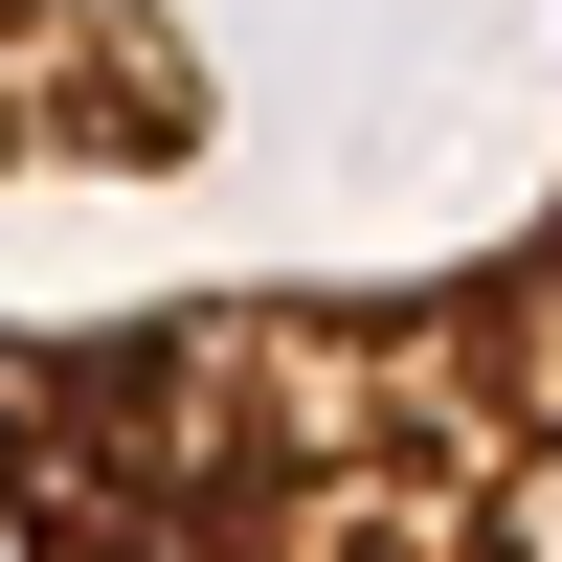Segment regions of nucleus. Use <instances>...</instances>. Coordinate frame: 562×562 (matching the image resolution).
Returning <instances> with one entry per match:
<instances>
[{
  "label": "nucleus",
  "mask_w": 562,
  "mask_h": 562,
  "mask_svg": "<svg viewBox=\"0 0 562 562\" xmlns=\"http://www.w3.org/2000/svg\"><path fill=\"white\" fill-rule=\"evenodd\" d=\"M0 562H562V180L450 270L0 338Z\"/></svg>",
  "instance_id": "1"
}]
</instances>
